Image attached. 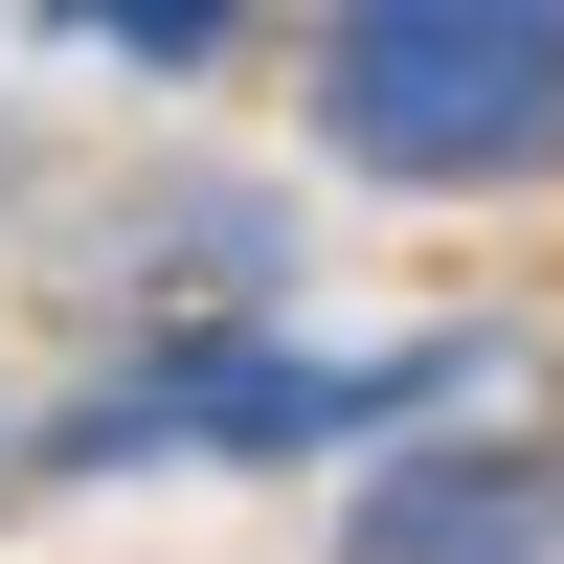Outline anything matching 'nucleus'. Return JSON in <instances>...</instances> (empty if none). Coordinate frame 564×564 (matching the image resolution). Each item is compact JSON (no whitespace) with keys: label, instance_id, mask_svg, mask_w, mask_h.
<instances>
[{"label":"nucleus","instance_id":"f257e3e1","mask_svg":"<svg viewBox=\"0 0 564 564\" xmlns=\"http://www.w3.org/2000/svg\"><path fill=\"white\" fill-rule=\"evenodd\" d=\"M339 159L384 181H520L564 159V23L542 0H384V23H339Z\"/></svg>","mask_w":564,"mask_h":564},{"label":"nucleus","instance_id":"f03ea898","mask_svg":"<svg viewBox=\"0 0 564 564\" xmlns=\"http://www.w3.org/2000/svg\"><path fill=\"white\" fill-rule=\"evenodd\" d=\"M339 564H542V475L520 452H430V475H384L339 520Z\"/></svg>","mask_w":564,"mask_h":564}]
</instances>
